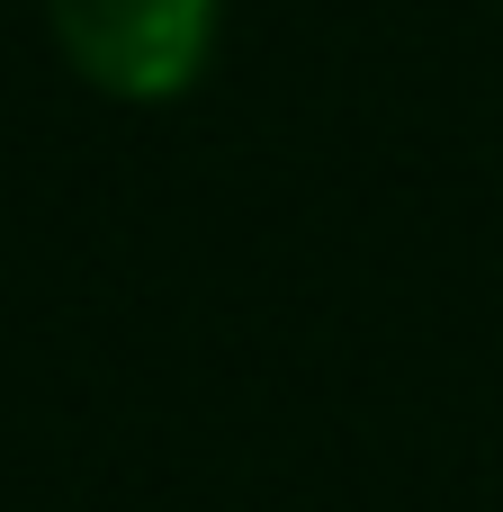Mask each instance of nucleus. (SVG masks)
Listing matches in <instances>:
<instances>
[{
  "mask_svg": "<svg viewBox=\"0 0 503 512\" xmlns=\"http://www.w3.org/2000/svg\"><path fill=\"white\" fill-rule=\"evenodd\" d=\"M54 45L117 99H171L216 54V0H45Z\"/></svg>",
  "mask_w": 503,
  "mask_h": 512,
  "instance_id": "f257e3e1",
  "label": "nucleus"
}]
</instances>
